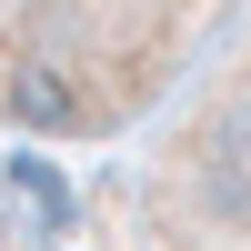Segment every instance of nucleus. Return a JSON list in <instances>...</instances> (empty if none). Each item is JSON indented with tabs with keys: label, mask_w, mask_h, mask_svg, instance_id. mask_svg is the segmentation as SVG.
Segmentation results:
<instances>
[{
	"label": "nucleus",
	"mask_w": 251,
	"mask_h": 251,
	"mask_svg": "<svg viewBox=\"0 0 251 251\" xmlns=\"http://www.w3.org/2000/svg\"><path fill=\"white\" fill-rule=\"evenodd\" d=\"M221 0H0V111L30 131H111L181 71Z\"/></svg>",
	"instance_id": "f257e3e1"
}]
</instances>
